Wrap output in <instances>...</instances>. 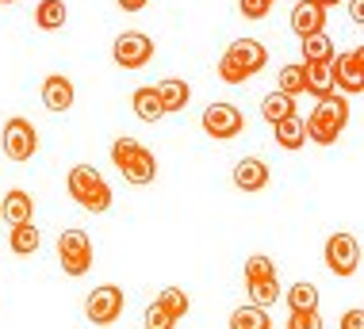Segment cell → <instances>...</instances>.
Listing matches in <instances>:
<instances>
[{
  "instance_id": "30bf717a",
  "label": "cell",
  "mask_w": 364,
  "mask_h": 329,
  "mask_svg": "<svg viewBox=\"0 0 364 329\" xmlns=\"http://www.w3.org/2000/svg\"><path fill=\"white\" fill-rule=\"evenodd\" d=\"M112 58H115V65H119V69H142V65H150L154 38L142 35V31H123L119 38H115V46H112Z\"/></svg>"
},
{
  "instance_id": "ffe728a7",
  "label": "cell",
  "mask_w": 364,
  "mask_h": 329,
  "mask_svg": "<svg viewBox=\"0 0 364 329\" xmlns=\"http://www.w3.org/2000/svg\"><path fill=\"white\" fill-rule=\"evenodd\" d=\"M38 245H43V234H38V226H31V222L12 226V234H8V249H12L16 257H35Z\"/></svg>"
},
{
  "instance_id": "ba28073f",
  "label": "cell",
  "mask_w": 364,
  "mask_h": 329,
  "mask_svg": "<svg viewBox=\"0 0 364 329\" xmlns=\"http://www.w3.org/2000/svg\"><path fill=\"white\" fill-rule=\"evenodd\" d=\"M326 268L338 280H349L353 272L360 268V245H357V237L353 234H330L326 237Z\"/></svg>"
},
{
  "instance_id": "2e32d148",
  "label": "cell",
  "mask_w": 364,
  "mask_h": 329,
  "mask_svg": "<svg viewBox=\"0 0 364 329\" xmlns=\"http://www.w3.org/2000/svg\"><path fill=\"white\" fill-rule=\"evenodd\" d=\"M154 92H157V99H161L165 115H173V112H181V107H188V99H192L188 81H176V77H165V81H157Z\"/></svg>"
},
{
  "instance_id": "74e56055",
  "label": "cell",
  "mask_w": 364,
  "mask_h": 329,
  "mask_svg": "<svg viewBox=\"0 0 364 329\" xmlns=\"http://www.w3.org/2000/svg\"><path fill=\"white\" fill-rule=\"evenodd\" d=\"M269 4H277V0H269Z\"/></svg>"
},
{
  "instance_id": "4fadbf2b",
  "label": "cell",
  "mask_w": 364,
  "mask_h": 329,
  "mask_svg": "<svg viewBox=\"0 0 364 329\" xmlns=\"http://www.w3.org/2000/svg\"><path fill=\"white\" fill-rule=\"evenodd\" d=\"M291 31L299 38L322 35L326 31V8H318L314 0H299V4L291 8Z\"/></svg>"
},
{
  "instance_id": "d4e9b609",
  "label": "cell",
  "mask_w": 364,
  "mask_h": 329,
  "mask_svg": "<svg viewBox=\"0 0 364 329\" xmlns=\"http://www.w3.org/2000/svg\"><path fill=\"white\" fill-rule=\"evenodd\" d=\"M288 311L291 314L318 311V287H314V284H291L288 287Z\"/></svg>"
},
{
  "instance_id": "9c48e42d",
  "label": "cell",
  "mask_w": 364,
  "mask_h": 329,
  "mask_svg": "<svg viewBox=\"0 0 364 329\" xmlns=\"http://www.w3.org/2000/svg\"><path fill=\"white\" fill-rule=\"evenodd\" d=\"M0 146H4V153L12 157V161H31L35 149H38V134H35V126L27 123L23 115H16V119H8V123H4Z\"/></svg>"
},
{
  "instance_id": "83f0119b",
  "label": "cell",
  "mask_w": 364,
  "mask_h": 329,
  "mask_svg": "<svg viewBox=\"0 0 364 329\" xmlns=\"http://www.w3.org/2000/svg\"><path fill=\"white\" fill-rule=\"evenodd\" d=\"M277 92L291 96V99L303 92V62H299V65H284V69H280V85H277Z\"/></svg>"
},
{
  "instance_id": "9a60e30c",
  "label": "cell",
  "mask_w": 364,
  "mask_h": 329,
  "mask_svg": "<svg viewBox=\"0 0 364 329\" xmlns=\"http://www.w3.org/2000/svg\"><path fill=\"white\" fill-rule=\"evenodd\" d=\"M0 215H4L8 226H23V222H35V199L23 192V188H12L0 203Z\"/></svg>"
},
{
  "instance_id": "5b68a950",
  "label": "cell",
  "mask_w": 364,
  "mask_h": 329,
  "mask_svg": "<svg viewBox=\"0 0 364 329\" xmlns=\"http://www.w3.org/2000/svg\"><path fill=\"white\" fill-rule=\"evenodd\" d=\"M58 261H62L65 276H85L92 268V242H88L85 230H62L58 237Z\"/></svg>"
},
{
  "instance_id": "4dcf8cb0",
  "label": "cell",
  "mask_w": 364,
  "mask_h": 329,
  "mask_svg": "<svg viewBox=\"0 0 364 329\" xmlns=\"http://www.w3.org/2000/svg\"><path fill=\"white\" fill-rule=\"evenodd\" d=\"M288 329H322V318L318 311H299L288 318Z\"/></svg>"
},
{
  "instance_id": "6da1fadb",
  "label": "cell",
  "mask_w": 364,
  "mask_h": 329,
  "mask_svg": "<svg viewBox=\"0 0 364 329\" xmlns=\"http://www.w3.org/2000/svg\"><path fill=\"white\" fill-rule=\"evenodd\" d=\"M269 65V50L257 38H234L219 58V77L226 85H245L250 77H257Z\"/></svg>"
},
{
  "instance_id": "8fae6325",
  "label": "cell",
  "mask_w": 364,
  "mask_h": 329,
  "mask_svg": "<svg viewBox=\"0 0 364 329\" xmlns=\"http://www.w3.org/2000/svg\"><path fill=\"white\" fill-rule=\"evenodd\" d=\"M200 123H203V134L219 138V142H230V138H238L245 131V115L234 104H211Z\"/></svg>"
},
{
  "instance_id": "7c38bea8",
  "label": "cell",
  "mask_w": 364,
  "mask_h": 329,
  "mask_svg": "<svg viewBox=\"0 0 364 329\" xmlns=\"http://www.w3.org/2000/svg\"><path fill=\"white\" fill-rule=\"evenodd\" d=\"M73 99H77V92H73V81L65 73H50L43 81V104H46V112L62 115V112H70V107H73Z\"/></svg>"
},
{
  "instance_id": "f1b7e54d",
  "label": "cell",
  "mask_w": 364,
  "mask_h": 329,
  "mask_svg": "<svg viewBox=\"0 0 364 329\" xmlns=\"http://www.w3.org/2000/svg\"><path fill=\"white\" fill-rule=\"evenodd\" d=\"M269 276H277V264H272V257H250L245 261V284H257V280H269Z\"/></svg>"
},
{
  "instance_id": "e0dca14e",
  "label": "cell",
  "mask_w": 364,
  "mask_h": 329,
  "mask_svg": "<svg viewBox=\"0 0 364 329\" xmlns=\"http://www.w3.org/2000/svg\"><path fill=\"white\" fill-rule=\"evenodd\" d=\"M272 138H277L280 149H303L307 146V131H303V119L291 115V119H280V123H272Z\"/></svg>"
},
{
  "instance_id": "52a82bcc",
  "label": "cell",
  "mask_w": 364,
  "mask_h": 329,
  "mask_svg": "<svg viewBox=\"0 0 364 329\" xmlns=\"http://www.w3.org/2000/svg\"><path fill=\"white\" fill-rule=\"evenodd\" d=\"M123 306H127L123 287L104 284V287H96V291H88V298H85V318H88L92 325H112L115 318L123 314Z\"/></svg>"
},
{
  "instance_id": "3957f363",
  "label": "cell",
  "mask_w": 364,
  "mask_h": 329,
  "mask_svg": "<svg viewBox=\"0 0 364 329\" xmlns=\"http://www.w3.org/2000/svg\"><path fill=\"white\" fill-rule=\"evenodd\" d=\"M112 165L123 173L127 184H139V188L154 184V176H157V157L131 134H123L112 142Z\"/></svg>"
},
{
  "instance_id": "d6986e66",
  "label": "cell",
  "mask_w": 364,
  "mask_h": 329,
  "mask_svg": "<svg viewBox=\"0 0 364 329\" xmlns=\"http://www.w3.org/2000/svg\"><path fill=\"white\" fill-rule=\"evenodd\" d=\"M131 107H134V115H139L142 123H157V119H165V107H161V99H157V92H154V85L134 88Z\"/></svg>"
},
{
  "instance_id": "603a6c76",
  "label": "cell",
  "mask_w": 364,
  "mask_h": 329,
  "mask_svg": "<svg viewBox=\"0 0 364 329\" xmlns=\"http://www.w3.org/2000/svg\"><path fill=\"white\" fill-rule=\"evenodd\" d=\"M230 329H272V318L264 314V306H238L230 314Z\"/></svg>"
},
{
  "instance_id": "cb8c5ba5",
  "label": "cell",
  "mask_w": 364,
  "mask_h": 329,
  "mask_svg": "<svg viewBox=\"0 0 364 329\" xmlns=\"http://www.w3.org/2000/svg\"><path fill=\"white\" fill-rule=\"evenodd\" d=\"M261 115L269 119V123H280V119H291L295 115V99L284 96V92H269L261 99Z\"/></svg>"
},
{
  "instance_id": "1f68e13d",
  "label": "cell",
  "mask_w": 364,
  "mask_h": 329,
  "mask_svg": "<svg viewBox=\"0 0 364 329\" xmlns=\"http://www.w3.org/2000/svg\"><path fill=\"white\" fill-rule=\"evenodd\" d=\"M269 0H238V12L245 16V19H264L269 16Z\"/></svg>"
},
{
  "instance_id": "5bb4252c",
  "label": "cell",
  "mask_w": 364,
  "mask_h": 329,
  "mask_svg": "<svg viewBox=\"0 0 364 329\" xmlns=\"http://www.w3.org/2000/svg\"><path fill=\"white\" fill-rule=\"evenodd\" d=\"M234 184H238L242 192H261V188H269V165H264L261 157H242V161L234 165Z\"/></svg>"
},
{
  "instance_id": "4316f807",
  "label": "cell",
  "mask_w": 364,
  "mask_h": 329,
  "mask_svg": "<svg viewBox=\"0 0 364 329\" xmlns=\"http://www.w3.org/2000/svg\"><path fill=\"white\" fill-rule=\"evenodd\" d=\"M157 306H161V311H169L176 322H181V318L188 314V291H181V287H165V291L157 295Z\"/></svg>"
},
{
  "instance_id": "e575fe53",
  "label": "cell",
  "mask_w": 364,
  "mask_h": 329,
  "mask_svg": "<svg viewBox=\"0 0 364 329\" xmlns=\"http://www.w3.org/2000/svg\"><path fill=\"white\" fill-rule=\"evenodd\" d=\"M115 4H119L123 12H142V8H146V0H115Z\"/></svg>"
},
{
  "instance_id": "7a4b0ae2",
  "label": "cell",
  "mask_w": 364,
  "mask_h": 329,
  "mask_svg": "<svg viewBox=\"0 0 364 329\" xmlns=\"http://www.w3.org/2000/svg\"><path fill=\"white\" fill-rule=\"evenodd\" d=\"M346 123H349V99L341 92H330L318 99L311 119H303V131H307V142L333 146L341 138V131H346Z\"/></svg>"
},
{
  "instance_id": "f546056e",
  "label": "cell",
  "mask_w": 364,
  "mask_h": 329,
  "mask_svg": "<svg viewBox=\"0 0 364 329\" xmlns=\"http://www.w3.org/2000/svg\"><path fill=\"white\" fill-rule=\"evenodd\" d=\"M142 325H146V329H173V325H176V318H173L169 311H161L157 303H150V306H146Z\"/></svg>"
},
{
  "instance_id": "836d02e7",
  "label": "cell",
  "mask_w": 364,
  "mask_h": 329,
  "mask_svg": "<svg viewBox=\"0 0 364 329\" xmlns=\"http://www.w3.org/2000/svg\"><path fill=\"white\" fill-rule=\"evenodd\" d=\"M349 16L353 23H364V0H349Z\"/></svg>"
},
{
  "instance_id": "8992f818",
  "label": "cell",
  "mask_w": 364,
  "mask_h": 329,
  "mask_svg": "<svg viewBox=\"0 0 364 329\" xmlns=\"http://www.w3.org/2000/svg\"><path fill=\"white\" fill-rule=\"evenodd\" d=\"M330 77H333V88H341V96H360L364 92V50L353 46L346 54H333Z\"/></svg>"
},
{
  "instance_id": "277c9868",
  "label": "cell",
  "mask_w": 364,
  "mask_h": 329,
  "mask_svg": "<svg viewBox=\"0 0 364 329\" xmlns=\"http://www.w3.org/2000/svg\"><path fill=\"white\" fill-rule=\"evenodd\" d=\"M65 184H70V195L85 207V211L104 215L107 207H112V188H107V180L92 165H73L70 176H65Z\"/></svg>"
},
{
  "instance_id": "8d00e7d4",
  "label": "cell",
  "mask_w": 364,
  "mask_h": 329,
  "mask_svg": "<svg viewBox=\"0 0 364 329\" xmlns=\"http://www.w3.org/2000/svg\"><path fill=\"white\" fill-rule=\"evenodd\" d=\"M0 4H16V0H0Z\"/></svg>"
},
{
  "instance_id": "d590c367",
  "label": "cell",
  "mask_w": 364,
  "mask_h": 329,
  "mask_svg": "<svg viewBox=\"0 0 364 329\" xmlns=\"http://www.w3.org/2000/svg\"><path fill=\"white\" fill-rule=\"evenodd\" d=\"M318 8H333V4H341V0H314Z\"/></svg>"
},
{
  "instance_id": "7402d4cb",
  "label": "cell",
  "mask_w": 364,
  "mask_h": 329,
  "mask_svg": "<svg viewBox=\"0 0 364 329\" xmlns=\"http://www.w3.org/2000/svg\"><path fill=\"white\" fill-rule=\"evenodd\" d=\"M299 46H303V62H318V65H330L333 54H338L333 43L326 38V31H322V35H307Z\"/></svg>"
},
{
  "instance_id": "ac0fdd59",
  "label": "cell",
  "mask_w": 364,
  "mask_h": 329,
  "mask_svg": "<svg viewBox=\"0 0 364 329\" xmlns=\"http://www.w3.org/2000/svg\"><path fill=\"white\" fill-rule=\"evenodd\" d=\"M303 92H311V96H330V92H338L333 88V77H330V65H318V62H303Z\"/></svg>"
},
{
  "instance_id": "44dd1931",
  "label": "cell",
  "mask_w": 364,
  "mask_h": 329,
  "mask_svg": "<svg viewBox=\"0 0 364 329\" xmlns=\"http://www.w3.org/2000/svg\"><path fill=\"white\" fill-rule=\"evenodd\" d=\"M65 0H38L35 4V27L38 31H58V27H65Z\"/></svg>"
},
{
  "instance_id": "d6a6232c",
  "label": "cell",
  "mask_w": 364,
  "mask_h": 329,
  "mask_svg": "<svg viewBox=\"0 0 364 329\" xmlns=\"http://www.w3.org/2000/svg\"><path fill=\"white\" fill-rule=\"evenodd\" d=\"M341 329H364V311L360 306H353V311L341 314Z\"/></svg>"
},
{
  "instance_id": "484cf974",
  "label": "cell",
  "mask_w": 364,
  "mask_h": 329,
  "mask_svg": "<svg viewBox=\"0 0 364 329\" xmlns=\"http://www.w3.org/2000/svg\"><path fill=\"white\" fill-rule=\"evenodd\" d=\"M245 287H250V303H253V306H272V303H280V284H277V276L257 280V284H245Z\"/></svg>"
}]
</instances>
